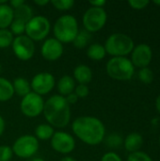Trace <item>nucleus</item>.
Returning <instances> with one entry per match:
<instances>
[{
  "label": "nucleus",
  "mask_w": 160,
  "mask_h": 161,
  "mask_svg": "<svg viewBox=\"0 0 160 161\" xmlns=\"http://www.w3.org/2000/svg\"><path fill=\"white\" fill-rule=\"evenodd\" d=\"M122 143H123V139L118 134H111L107 139V144L112 148L119 147L121 146Z\"/></svg>",
  "instance_id": "7c9ffc66"
},
{
  "label": "nucleus",
  "mask_w": 160,
  "mask_h": 161,
  "mask_svg": "<svg viewBox=\"0 0 160 161\" xmlns=\"http://www.w3.org/2000/svg\"><path fill=\"white\" fill-rule=\"evenodd\" d=\"M107 20V11L103 8L94 7L88 8L82 18L84 28L89 33H94L101 30L105 26Z\"/></svg>",
  "instance_id": "0eeeda50"
},
{
  "label": "nucleus",
  "mask_w": 160,
  "mask_h": 161,
  "mask_svg": "<svg viewBox=\"0 0 160 161\" xmlns=\"http://www.w3.org/2000/svg\"><path fill=\"white\" fill-rule=\"evenodd\" d=\"M51 25L49 20L41 15L33 16L25 24V35L33 42L44 40L50 32Z\"/></svg>",
  "instance_id": "423d86ee"
},
{
  "label": "nucleus",
  "mask_w": 160,
  "mask_h": 161,
  "mask_svg": "<svg viewBox=\"0 0 160 161\" xmlns=\"http://www.w3.org/2000/svg\"><path fill=\"white\" fill-rule=\"evenodd\" d=\"M6 3H8V1H7V0H0V5L6 4Z\"/></svg>",
  "instance_id": "37998d69"
},
{
  "label": "nucleus",
  "mask_w": 160,
  "mask_h": 161,
  "mask_svg": "<svg viewBox=\"0 0 160 161\" xmlns=\"http://www.w3.org/2000/svg\"><path fill=\"white\" fill-rule=\"evenodd\" d=\"M11 47L15 57L24 61L29 60L35 53L34 42L26 35H21L14 38Z\"/></svg>",
  "instance_id": "9d476101"
},
{
  "label": "nucleus",
  "mask_w": 160,
  "mask_h": 161,
  "mask_svg": "<svg viewBox=\"0 0 160 161\" xmlns=\"http://www.w3.org/2000/svg\"><path fill=\"white\" fill-rule=\"evenodd\" d=\"M31 161H44V159L42 158H33Z\"/></svg>",
  "instance_id": "79ce46f5"
},
{
  "label": "nucleus",
  "mask_w": 160,
  "mask_h": 161,
  "mask_svg": "<svg viewBox=\"0 0 160 161\" xmlns=\"http://www.w3.org/2000/svg\"><path fill=\"white\" fill-rule=\"evenodd\" d=\"M156 108H157V110L158 111V113L160 114V94L156 99Z\"/></svg>",
  "instance_id": "ea45409f"
},
{
  "label": "nucleus",
  "mask_w": 160,
  "mask_h": 161,
  "mask_svg": "<svg viewBox=\"0 0 160 161\" xmlns=\"http://www.w3.org/2000/svg\"><path fill=\"white\" fill-rule=\"evenodd\" d=\"M159 145H160V137H159Z\"/></svg>",
  "instance_id": "49530a36"
},
{
  "label": "nucleus",
  "mask_w": 160,
  "mask_h": 161,
  "mask_svg": "<svg viewBox=\"0 0 160 161\" xmlns=\"http://www.w3.org/2000/svg\"><path fill=\"white\" fill-rule=\"evenodd\" d=\"M74 92L76 94V96L78 98H86L90 93V90H89V87L87 85L78 84L77 86H75Z\"/></svg>",
  "instance_id": "2f4dec72"
},
{
  "label": "nucleus",
  "mask_w": 160,
  "mask_h": 161,
  "mask_svg": "<svg viewBox=\"0 0 160 161\" xmlns=\"http://www.w3.org/2000/svg\"><path fill=\"white\" fill-rule=\"evenodd\" d=\"M106 52L114 57H125L130 54L134 47V41L132 38L124 33L111 34L105 42Z\"/></svg>",
  "instance_id": "20e7f679"
},
{
  "label": "nucleus",
  "mask_w": 160,
  "mask_h": 161,
  "mask_svg": "<svg viewBox=\"0 0 160 161\" xmlns=\"http://www.w3.org/2000/svg\"><path fill=\"white\" fill-rule=\"evenodd\" d=\"M101 161H123V160H122L121 157H120L118 154H116V153H114V152H108V153H106V154L102 157Z\"/></svg>",
  "instance_id": "72a5a7b5"
},
{
  "label": "nucleus",
  "mask_w": 160,
  "mask_h": 161,
  "mask_svg": "<svg viewBox=\"0 0 160 161\" xmlns=\"http://www.w3.org/2000/svg\"><path fill=\"white\" fill-rule=\"evenodd\" d=\"M13 156L11 147L8 145L0 146V161H10Z\"/></svg>",
  "instance_id": "c756f323"
},
{
  "label": "nucleus",
  "mask_w": 160,
  "mask_h": 161,
  "mask_svg": "<svg viewBox=\"0 0 160 161\" xmlns=\"http://www.w3.org/2000/svg\"><path fill=\"white\" fill-rule=\"evenodd\" d=\"M13 34L8 29H0V48H8L12 44Z\"/></svg>",
  "instance_id": "393cba45"
},
{
  "label": "nucleus",
  "mask_w": 160,
  "mask_h": 161,
  "mask_svg": "<svg viewBox=\"0 0 160 161\" xmlns=\"http://www.w3.org/2000/svg\"><path fill=\"white\" fill-rule=\"evenodd\" d=\"M138 77L142 83L151 84L154 80V73L148 67L141 68V69H140V71L138 73Z\"/></svg>",
  "instance_id": "a878e982"
},
{
  "label": "nucleus",
  "mask_w": 160,
  "mask_h": 161,
  "mask_svg": "<svg viewBox=\"0 0 160 161\" xmlns=\"http://www.w3.org/2000/svg\"><path fill=\"white\" fill-rule=\"evenodd\" d=\"M39 147V141L35 136L24 135L14 142L11 149L16 157L20 158H29L38 152Z\"/></svg>",
  "instance_id": "6e6552de"
},
{
  "label": "nucleus",
  "mask_w": 160,
  "mask_h": 161,
  "mask_svg": "<svg viewBox=\"0 0 160 161\" xmlns=\"http://www.w3.org/2000/svg\"><path fill=\"white\" fill-rule=\"evenodd\" d=\"M14 90L12 82L9 80L0 77V102H7L12 98Z\"/></svg>",
  "instance_id": "6ab92c4d"
},
{
  "label": "nucleus",
  "mask_w": 160,
  "mask_h": 161,
  "mask_svg": "<svg viewBox=\"0 0 160 161\" xmlns=\"http://www.w3.org/2000/svg\"><path fill=\"white\" fill-rule=\"evenodd\" d=\"M65 99H66V101L68 102L69 105H74V104H75L78 101V97L76 96V94L74 92L70 93L69 95H67L65 97Z\"/></svg>",
  "instance_id": "f704fd0d"
},
{
  "label": "nucleus",
  "mask_w": 160,
  "mask_h": 161,
  "mask_svg": "<svg viewBox=\"0 0 160 161\" xmlns=\"http://www.w3.org/2000/svg\"><path fill=\"white\" fill-rule=\"evenodd\" d=\"M9 27H10V32L13 35L21 36V35H24L25 31V23L19 19H13Z\"/></svg>",
  "instance_id": "bb28decb"
},
{
  "label": "nucleus",
  "mask_w": 160,
  "mask_h": 161,
  "mask_svg": "<svg viewBox=\"0 0 160 161\" xmlns=\"http://www.w3.org/2000/svg\"><path fill=\"white\" fill-rule=\"evenodd\" d=\"M12 86H13L14 93L18 94L19 96L24 97L29 92H31L30 83L25 78H23V77L15 78L12 82Z\"/></svg>",
  "instance_id": "412c9836"
},
{
  "label": "nucleus",
  "mask_w": 160,
  "mask_h": 161,
  "mask_svg": "<svg viewBox=\"0 0 160 161\" xmlns=\"http://www.w3.org/2000/svg\"><path fill=\"white\" fill-rule=\"evenodd\" d=\"M13 11H14V19H19L23 22H25V24L33 17L32 8H30V6H28L25 3H24L20 7L14 8Z\"/></svg>",
  "instance_id": "4be33fe9"
},
{
  "label": "nucleus",
  "mask_w": 160,
  "mask_h": 161,
  "mask_svg": "<svg viewBox=\"0 0 160 161\" xmlns=\"http://www.w3.org/2000/svg\"><path fill=\"white\" fill-rule=\"evenodd\" d=\"M142 144H143V138L141 134L138 132H133L128 134L124 142V148L129 153L138 152L141 148Z\"/></svg>",
  "instance_id": "dca6fc26"
},
{
  "label": "nucleus",
  "mask_w": 160,
  "mask_h": 161,
  "mask_svg": "<svg viewBox=\"0 0 160 161\" xmlns=\"http://www.w3.org/2000/svg\"><path fill=\"white\" fill-rule=\"evenodd\" d=\"M13 19L14 11L8 3L0 5V29H8Z\"/></svg>",
  "instance_id": "a211bd4d"
},
{
  "label": "nucleus",
  "mask_w": 160,
  "mask_h": 161,
  "mask_svg": "<svg viewBox=\"0 0 160 161\" xmlns=\"http://www.w3.org/2000/svg\"><path fill=\"white\" fill-rule=\"evenodd\" d=\"M43 108L44 100L41 95L33 92L24 96L20 103L21 112L28 118H35L41 115L43 111Z\"/></svg>",
  "instance_id": "1a4fd4ad"
},
{
  "label": "nucleus",
  "mask_w": 160,
  "mask_h": 161,
  "mask_svg": "<svg viewBox=\"0 0 160 161\" xmlns=\"http://www.w3.org/2000/svg\"><path fill=\"white\" fill-rule=\"evenodd\" d=\"M153 3H154V4H156V5H157V6H160V0H158V1H156V0H155Z\"/></svg>",
  "instance_id": "c03bdc74"
},
{
  "label": "nucleus",
  "mask_w": 160,
  "mask_h": 161,
  "mask_svg": "<svg viewBox=\"0 0 160 161\" xmlns=\"http://www.w3.org/2000/svg\"><path fill=\"white\" fill-rule=\"evenodd\" d=\"M107 55L105 46L102 45L101 43H92L91 44L88 49H87V56L89 58L99 61L102 60Z\"/></svg>",
  "instance_id": "aec40b11"
},
{
  "label": "nucleus",
  "mask_w": 160,
  "mask_h": 161,
  "mask_svg": "<svg viewBox=\"0 0 160 161\" xmlns=\"http://www.w3.org/2000/svg\"><path fill=\"white\" fill-rule=\"evenodd\" d=\"M25 3V1L24 0H11V1H9L8 2V5L14 9V8H18V7H20L21 5H23Z\"/></svg>",
  "instance_id": "e433bc0d"
},
{
  "label": "nucleus",
  "mask_w": 160,
  "mask_h": 161,
  "mask_svg": "<svg viewBox=\"0 0 160 161\" xmlns=\"http://www.w3.org/2000/svg\"><path fill=\"white\" fill-rule=\"evenodd\" d=\"M34 3L37 5V6H41V7H43L45 5H47L48 3H50L49 0H35Z\"/></svg>",
  "instance_id": "4c0bfd02"
},
{
  "label": "nucleus",
  "mask_w": 160,
  "mask_h": 161,
  "mask_svg": "<svg viewBox=\"0 0 160 161\" xmlns=\"http://www.w3.org/2000/svg\"><path fill=\"white\" fill-rule=\"evenodd\" d=\"M50 144L54 151L63 155L72 153L75 148L74 138L71 134L64 131L55 132L53 137L51 138Z\"/></svg>",
  "instance_id": "9b49d317"
},
{
  "label": "nucleus",
  "mask_w": 160,
  "mask_h": 161,
  "mask_svg": "<svg viewBox=\"0 0 160 161\" xmlns=\"http://www.w3.org/2000/svg\"><path fill=\"white\" fill-rule=\"evenodd\" d=\"M44 118L53 127L63 128L67 126L71 120V108L65 97L55 94L44 102L42 111Z\"/></svg>",
  "instance_id": "f03ea898"
},
{
  "label": "nucleus",
  "mask_w": 160,
  "mask_h": 161,
  "mask_svg": "<svg viewBox=\"0 0 160 161\" xmlns=\"http://www.w3.org/2000/svg\"><path fill=\"white\" fill-rule=\"evenodd\" d=\"M59 161H76L74 158H71V157H64V158H62Z\"/></svg>",
  "instance_id": "a19ab883"
},
{
  "label": "nucleus",
  "mask_w": 160,
  "mask_h": 161,
  "mask_svg": "<svg viewBox=\"0 0 160 161\" xmlns=\"http://www.w3.org/2000/svg\"><path fill=\"white\" fill-rule=\"evenodd\" d=\"M78 23L74 16L65 14L60 16L54 25V35L61 43L73 42L78 34Z\"/></svg>",
  "instance_id": "7ed1b4c3"
},
{
  "label": "nucleus",
  "mask_w": 160,
  "mask_h": 161,
  "mask_svg": "<svg viewBox=\"0 0 160 161\" xmlns=\"http://www.w3.org/2000/svg\"><path fill=\"white\" fill-rule=\"evenodd\" d=\"M126 161H153V159L148 154L141 151H138V152L130 153L129 156L127 157Z\"/></svg>",
  "instance_id": "c85d7f7f"
},
{
  "label": "nucleus",
  "mask_w": 160,
  "mask_h": 161,
  "mask_svg": "<svg viewBox=\"0 0 160 161\" xmlns=\"http://www.w3.org/2000/svg\"><path fill=\"white\" fill-rule=\"evenodd\" d=\"M50 3L58 10H69L74 5V0H51Z\"/></svg>",
  "instance_id": "cd10ccee"
},
{
  "label": "nucleus",
  "mask_w": 160,
  "mask_h": 161,
  "mask_svg": "<svg viewBox=\"0 0 160 161\" xmlns=\"http://www.w3.org/2000/svg\"><path fill=\"white\" fill-rule=\"evenodd\" d=\"M55 77L51 73L41 72L33 76L30 83V87L33 92L41 96L52 92L55 87Z\"/></svg>",
  "instance_id": "f8f14e48"
},
{
  "label": "nucleus",
  "mask_w": 160,
  "mask_h": 161,
  "mask_svg": "<svg viewBox=\"0 0 160 161\" xmlns=\"http://www.w3.org/2000/svg\"><path fill=\"white\" fill-rule=\"evenodd\" d=\"M55 131H54V127L51 126L48 124H41L39 125L36 129H35V137L41 141H47V140H51V138L53 137Z\"/></svg>",
  "instance_id": "5701e85b"
},
{
  "label": "nucleus",
  "mask_w": 160,
  "mask_h": 161,
  "mask_svg": "<svg viewBox=\"0 0 160 161\" xmlns=\"http://www.w3.org/2000/svg\"><path fill=\"white\" fill-rule=\"evenodd\" d=\"M89 3L91 4V7H94V8H103L106 5L107 2L105 0H94V1H90Z\"/></svg>",
  "instance_id": "c9c22d12"
},
{
  "label": "nucleus",
  "mask_w": 160,
  "mask_h": 161,
  "mask_svg": "<svg viewBox=\"0 0 160 161\" xmlns=\"http://www.w3.org/2000/svg\"><path fill=\"white\" fill-rule=\"evenodd\" d=\"M74 134L88 145L100 144L106 136V128L102 121L93 116L77 117L72 124Z\"/></svg>",
  "instance_id": "f257e3e1"
},
{
  "label": "nucleus",
  "mask_w": 160,
  "mask_h": 161,
  "mask_svg": "<svg viewBox=\"0 0 160 161\" xmlns=\"http://www.w3.org/2000/svg\"><path fill=\"white\" fill-rule=\"evenodd\" d=\"M41 54L44 59L48 61H56L63 54V45L55 38L46 39L41 45Z\"/></svg>",
  "instance_id": "4468645a"
},
{
  "label": "nucleus",
  "mask_w": 160,
  "mask_h": 161,
  "mask_svg": "<svg viewBox=\"0 0 160 161\" xmlns=\"http://www.w3.org/2000/svg\"><path fill=\"white\" fill-rule=\"evenodd\" d=\"M58 91L59 92V95L66 97L70 93H73L75 89V80L74 77L70 75H63L61 78H59L58 82Z\"/></svg>",
  "instance_id": "f3484780"
},
{
  "label": "nucleus",
  "mask_w": 160,
  "mask_h": 161,
  "mask_svg": "<svg viewBox=\"0 0 160 161\" xmlns=\"http://www.w3.org/2000/svg\"><path fill=\"white\" fill-rule=\"evenodd\" d=\"M74 79L79 84L87 85L92 79L91 69L85 64H79L74 69Z\"/></svg>",
  "instance_id": "2eb2a0df"
},
{
  "label": "nucleus",
  "mask_w": 160,
  "mask_h": 161,
  "mask_svg": "<svg viewBox=\"0 0 160 161\" xmlns=\"http://www.w3.org/2000/svg\"><path fill=\"white\" fill-rule=\"evenodd\" d=\"M90 40H91V35L88 31L86 30H81L78 32V34L76 35L75 39L74 40L73 43L74 45L76 47V48H79V49H82V48H85L89 42H90Z\"/></svg>",
  "instance_id": "b1692460"
},
{
  "label": "nucleus",
  "mask_w": 160,
  "mask_h": 161,
  "mask_svg": "<svg viewBox=\"0 0 160 161\" xmlns=\"http://www.w3.org/2000/svg\"><path fill=\"white\" fill-rule=\"evenodd\" d=\"M1 70H2V66H1V64H0V73H1Z\"/></svg>",
  "instance_id": "a18cd8bd"
},
{
  "label": "nucleus",
  "mask_w": 160,
  "mask_h": 161,
  "mask_svg": "<svg viewBox=\"0 0 160 161\" xmlns=\"http://www.w3.org/2000/svg\"><path fill=\"white\" fill-rule=\"evenodd\" d=\"M106 70L109 77L120 81L129 80L135 74L134 65L125 57H114L110 58L107 63Z\"/></svg>",
  "instance_id": "39448f33"
},
{
  "label": "nucleus",
  "mask_w": 160,
  "mask_h": 161,
  "mask_svg": "<svg viewBox=\"0 0 160 161\" xmlns=\"http://www.w3.org/2000/svg\"><path fill=\"white\" fill-rule=\"evenodd\" d=\"M148 0H130L128 1V5L134 9H143L149 5Z\"/></svg>",
  "instance_id": "473e14b6"
},
{
  "label": "nucleus",
  "mask_w": 160,
  "mask_h": 161,
  "mask_svg": "<svg viewBox=\"0 0 160 161\" xmlns=\"http://www.w3.org/2000/svg\"><path fill=\"white\" fill-rule=\"evenodd\" d=\"M153 58L152 48L146 43H140L131 52V62L140 69L148 67Z\"/></svg>",
  "instance_id": "ddd939ff"
},
{
  "label": "nucleus",
  "mask_w": 160,
  "mask_h": 161,
  "mask_svg": "<svg viewBox=\"0 0 160 161\" xmlns=\"http://www.w3.org/2000/svg\"><path fill=\"white\" fill-rule=\"evenodd\" d=\"M4 130H5V121H4L3 117L0 115V137L2 136Z\"/></svg>",
  "instance_id": "58836bf2"
}]
</instances>
